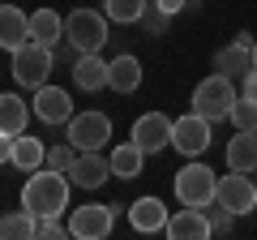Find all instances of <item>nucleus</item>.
Here are the masks:
<instances>
[{
  "label": "nucleus",
  "instance_id": "393cba45",
  "mask_svg": "<svg viewBox=\"0 0 257 240\" xmlns=\"http://www.w3.org/2000/svg\"><path fill=\"white\" fill-rule=\"evenodd\" d=\"M103 13L116 26H138L142 13H146V0H103Z\"/></svg>",
  "mask_w": 257,
  "mask_h": 240
},
{
  "label": "nucleus",
  "instance_id": "6ab92c4d",
  "mask_svg": "<svg viewBox=\"0 0 257 240\" xmlns=\"http://www.w3.org/2000/svg\"><path fill=\"white\" fill-rule=\"evenodd\" d=\"M248 69H253V47H244V43H236V39H231V43L223 47L219 56H214V73H223V77H231V82H236V77H244Z\"/></svg>",
  "mask_w": 257,
  "mask_h": 240
},
{
  "label": "nucleus",
  "instance_id": "2eb2a0df",
  "mask_svg": "<svg viewBox=\"0 0 257 240\" xmlns=\"http://www.w3.org/2000/svg\"><path fill=\"white\" fill-rule=\"evenodd\" d=\"M22 43H30V18L13 5H0V47L18 52Z\"/></svg>",
  "mask_w": 257,
  "mask_h": 240
},
{
  "label": "nucleus",
  "instance_id": "20e7f679",
  "mask_svg": "<svg viewBox=\"0 0 257 240\" xmlns=\"http://www.w3.org/2000/svg\"><path fill=\"white\" fill-rule=\"evenodd\" d=\"M64 39L77 47V52H103L107 43V13H94V9H73L64 18Z\"/></svg>",
  "mask_w": 257,
  "mask_h": 240
},
{
  "label": "nucleus",
  "instance_id": "f8f14e48",
  "mask_svg": "<svg viewBox=\"0 0 257 240\" xmlns=\"http://www.w3.org/2000/svg\"><path fill=\"white\" fill-rule=\"evenodd\" d=\"M163 231L172 240H206V236H214V231H210V214H206L202 206H184V210L167 214V227Z\"/></svg>",
  "mask_w": 257,
  "mask_h": 240
},
{
  "label": "nucleus",
  "instance_id": "a211bd4d",
  "mask_svg": "<svg viewBox=\"0 0 257 240\" xmlns=\"http://www.w3.org/2000/svg\"><path fill=\"white\" fill-rule=\"evenodd\" d=\"M107 86L116 94H133L142 86V60L138 56H116V60H111V69H107Z\"/></svg>",
  "mask_w": 257,
  "mask_h": 240
},
{
  "label": "nucleus",
  "instance_id": "9b49d317",
  "mask_svg": "<svg viewBox=\"0 0 257 240\" xmlns=\"http://www.w3.org/2000/svg\"><path fill=\"white\" fill-rule=\"evenodd\" d=\"M30 107H35V116L43 120V125H69V116H73V99H69V90H60V86H39Z\"/></svg>",
  "mask_w": 257,
  "mask_h": 240
},
{
  "label": "nucleus",
  "instance_id": "ddd939ff",
  "mask_svg": "<svg viewBox=\"0 0 257 240\" xmlns=\"http://www.w3.org/2000/svg\"><path fill=\"white\" fill-rule=\"evenodd\" d=\"M107 176H111V159H103L99 150H82L77 163L69 167V180H73L77 189H99Z\"/></svg>",
  "mask_w": 257,
  "mask_h": 240
},
{
  "label": "nucleus",
  "instance_id": "423d86ee",
  "mask_svg": "<svg viewBox=\"0 0 257 240\" xmlns=\"http://www.w3.org/2000/svg\"><path fill=\"white\" fill-rule=\"evenodd\" d=\"M116 210L120 206H103V202H86L69 214V236L77 240H107L116 227Z\"/></svg>",
  "mask_w": 257,
  "mask_h": 240
},
{
  "label": "nucleus",
  "instance_id": "6e6552de",
  "mask_svg": "<svg viewBox=\"0 0 257 240\" xmlns=\"http://www.w3.org/2000/svg\"><path fill=\"white\" fill-rule=\"evenodd\" d=\"M210 120L206 116H197V111H189V116H180V120H172V146L180 150V155H189V159H197L206 146H210Z\"/></svg>",
  "mask_w": 257,
  "mask_h": 240
},
{
  "label": "nucleus",
  "instance_id": "cd10ccee",
  "mask_svg": "<svg viewBox=\"0 0 257 240\" xmlns=\"http://www.w3.org/2000/svg\"><path fill=\"white\" fill-rule=\"evenodd\" d=\"M167 22H172V13H163L159 5H146V13H142V26H146L150 35H163Z\"/></svg>",
  "mask_w": 257,
  "mask_h": 240
},
{
  "label": "nucleus",
  "instance_id": "c85d7f7f",
  "mask_svg": "<svg viewBox=\"0 0 257 240\" xmlns=\"http://www.w3.org/2000/svg\"><path fill=\"white\" fill-rule=\"evenodd\" d=\"M206 214H210V231H214V236H227V231H231V219H236V214H231L227 206L214 202V210L206 206Z\"/></svg>",
  "mask_w": 257,
  "mask_h": 240
},
{
  "label": "nucleus",
  "instance_id": "f257e3e1",
  "mask_svg": "<svg viewBox=\"0 0 257 240\" xmlns=\"http://www.w3.org/2000/svg\"><path fill=\"white\" fill-rule=\"evenodd\" d=\"M69 176L56 172V167H39L30 172V180L22 185V206H26L35 219H60L69 210Z\"/></svg>",
  "mask_w": 257,
  "mask_h": 240
},
{
  "label": "nucleus",
  "instance_id": "4468645a",
  "mask_svg": "<svg viewBox=\"0 0 257 240\" xmlns=\"http://www.w3.org/2000/svg\"><path fill=\"white\" fill-rule=\"evenodd\" d=\"M107 69H111V60H103L99 52L77 56V65H73V82H77V90H86V94L107 90Z\"/></svg>",
  "mask_w": 257,
  "mask_h": 240
},
{
  "label": "nucleus",
  "instance_id": "473e14b6",
  "mask_svg": "<svg viewBox=\"0 0 257 240\" xmlns=\"http://www.w3.org/2000/svg\"><path fill=\"white\" fill-rule=\"evenodd\" d=\"M9 159H13V138L0 133V163H9Z\"/></svg>",
  "mask_w": 257,
  "mask_h": 240
},
{
  "label": "nucleus",
  "instance_id": "c756f323",
  "mask_svg": "<svg viewBox=\"0 0 257 240\" xmlns=\"http://www.w3.org/2000/svg\"><path fill=\"white\" fill-rule=\"evenodd\" d=\"M35 236L60 240V236H69V223H60V219H39V223H35Z\"/></svg>",
  "mask_w": 257,
  "mask_h": 240
},
{
  "label": "nucleus",
  "instance_id": "f3484780",
  "mask_svg": "<svg viewBox=\"0 0 257 240\" xmlns=\"http://www.w3.org/2000/svg\"><path fill=\"white\" fill-rule=\"evenodd\" d=\"M128 223H133V231H163L167 227V206L159 197H138L128 206Z\"/></svg>",
  "mask_w": 257,
  "mask_h": 240
},
{
  "label": "nucleus",
  "instance_id": "0eeeda50",
  "mask_svg": "<svg viewBox=\"0 0 257 240\" xmlns=\"http://www.w3.org/2000/svg\"><path fill=\"white\" fill-rule=\"evenodd\" d=\"M64 129H69V142L77 150H103L111 142V120L103 111H77V116H69Z\"/></svg>",
  "mask_w": 257,
  "mask_h": 240
},
{
  "label": "nucleus",
  "instance_id": "b1692460",
  "mask_svg": "<svg viewBox=\"0 0 257 240\" xmlns=\"http://www.w3.org/2000/svg\"><path fill=\"white\" fill-rule=\"evenodd\" d=\"M35 223L39 219L22 206V210H13V214L0 219V240H30V236H35Z\"/></svg>",
  "mask_w": 257,
  "mask_h": 240
},
{
  "label": "nucleus",
  "instance_id": "39448f33",
  "mask_svg": "<svg viewBox=\"0 0 257 240\" xmlns=\"http://www.w3.org/2000/svg\"><path fill=\"white\" fill-rule=\"evenodd\" d=\"M52 65H56V52L43 43H22L18 52H13V77H18V86H30V90H39V86H47V77H52Z\"/></svg>",
  "mask_w": 257,
  "mask_h": 240
},
{
  "label": "nucleus",
  "instance_id": "412c9836",
  "mask_svg": "<svg viewBox=\"0 0 257 240\" xmlns=\"http://www.w3.org/2000/svg\"><path fill=\"white\" fill-rule=\"evenodd\" d=\"M142 163H146V150H142L133 138L120 142V146H111V176L133 180V176H142Z\"/></svg>",
  "mask_w": 257,
  "mask_h": 240
},
{
  "label": "nucleus",
  "instance_id": "bb28decb",
  "mask_svg": "<svg viewBox=\"0 0 257 240\" xmlns=\"http://www.w3.org/2000/svg\"><path fill=\"white\" fill-rule=\"evenodd\" d=\"M231 125H236V129H257V103L240 94L236 107H231Z\"/></svg>",
  "mask_w": 257,
  "mask_h": 240
},
{
  "label": "nucleus",
  "instance_id": "4be33fe9",
  "mask_svg": "<svg viewBox=\"0 0 257 240\" xmlns=\"http://www.w3.org/2000/svg\"><path fill=\"white\" fill-rule=\"evenodd\" d=\"M30 116H35L30 103H22L18 94H0V133H9V138L26 133V120Z\"/></svg>",
  "mask_w": 257,
  "mask_h": 240
},
{
  "label": "nucleus",
  "instance_id": "f704fd0d",
  "mask_svg": "<svg viewBox=\"0 0 257 240\" xmlns=\"http://www.w3.org/2000/svg\"><path fill=\"white\" fill-rule=\"evenodd\" d=\"M197 5H202V0H189V9H197Z\"/></svg>",
  "mask_w": 257,
  "mask_h": 240
},
{
  "label": "nucleus",
  "instance_id": "1a4fd4ad",
  "mask_svg": "<svg viewBox=\"0 0 257 240\" xmlns=\"http://www.w3.org/2000/svg\"><path fill=\"white\" fill-rule=\"evenodd\" d=\"M214 202L227 206L231 214H248L257 206V185L248 180V172H231V176H219V193H214Z\"/></svg>",
  "mask_w": 257,
  "mask_h": 240
},
{
  "label": "nucleus",
  "instance_id": "5701e85b",
  "mask_svg": "<svg viewBox=\"0 0 257 240\" xmlns=\"http://www.w3.org/2000/svg\"><path fill=\"white\" fill-rule=\"evenodd\" d=\"M30 39L35 43H43V47H56L64 39V18L56 9H39V13H30Z\"/></svg>",
  "mask_w": 257,
  "mask_h": 240
},
{
  "label": "nucleus",
  "instance_id": "dca6fc26",
  "mask_svg": "<svg viewBox=\"0 0 257 240\" xmlns=\"http://www.w3.org/2000/svg\"><path fill=\"white\" fill-rule=\"evenodd\" d=\"M227 167L231 172H257V129H236V138L227 142Z\"/></svg>",
  "mask_w": 257,
  "mask_h": 240
},
{
  "label": "nucleus",
  "instance_id": "2f4dec72",
  "mask_svg": "<svg viewBox=\"0 0 257 240\" xmlns=\"http://www.w3.org/2000/svg\"><path fill=\"white\" fill-rule=\"evenodd\" d=\"M155 5H159L163 13H172V18H176L180 9H189V0H155Z\"/></svg>",
  "mask_w": 257,
  "mask_h": 240
},
{
  "label": "nucleus",
  "instance_id": "9d476101",
  "mask_svg": "<svg viewBox=\"0 0 257 240\" xmlns=\"http://www.w3.org/2000/svg\"><path fill=\"white\" fill-rule=\"evenodd\" d=\"M128 138L138 142L146 155H159V150L172 146V120H167L163 111H146V116L133 120V133H128Z\"/></svg>",
  "mask_w": 257,
  "mask_h": 240
},
{
  "label": "nucleus",
  "instance_id": "a878e982",
  "mask_svg": "<svg viewBox=\"0 0 257 240\" xmlns=\"http://www.w3.org/2000/svg\"><path fill=\"white\" fill-rule=\"evenodd\" d=\"M77 155H82V150H77L73 142L64 138L60 146H52V150H47V163H43V167H56V172H64V176H69V167L77 163Z\"/></svg>",
  "mask_w": 257,
  "mask_h": 240
},
{
  "label": "nucleus",
  "instance_id": "aec40b11",
  "mask_svg": "<svg viewBox=\"0 0 257 240\" xmlns=\"http://www.w3.org/2000/svg\"><path fill=\"white\" fill-rule=\"evenodd\" d=\"M18 172H39L47 163V150H43V138H30V133H18L13 138V159H9Z\"/></svg>",
  "mask_w": 257,
  "mask_h": 240
},
{
  "label": "nucleus",
  "instance_id": "7c9ffc66",
  "mask_svg": "<svg viewBox=\"0 0 257 240\" xmlns=\"http://www.w3.org/2000/svg\"><path fill=\"white\" fill-rule=\"evenodd\" d=\"M240 94H244V99H253V103H257V69H248V73L240 77Z\"/></svg>",
  "mask_w": 257,
  "mask_h": 240
},
{
  "label": "nucleus",
  "instance_id": "7ed1b4c3",
  "mask_svg": "<svg viewBox=\"0 0 257 240\" xmlns=\"http://www.w3.org/2000/svg\"><path fill=\"white\" fill-rule=\"evenodd\" d=\"M214 193H219V180H214V167L197 163L193 159L189 167H180L176 172V197H180V206H214Z\"/></svg>",
  "mask_w": 257,
  "mask_h": 240
},
{
  "label": "nucleus",
  "instance_id": "72a5a7b5",
  "mask_svg": "<svg viewBox=\"0 0 257 240\" xmlns=\"http://www.w3.org/2000/svg\"><path fill=\"white\" fill-rule=\"evenodd\" d=\"M253 69H257V39H253Z\"/></svg>",
  "mask_w": 257,
  "mask_h": 240
},
{
  "label": "nucleus",
  "instance_id": "f03ea898",
  "mask_svg": "<svg viewBox=\"0 0 257 240\" xmlns=\"http://www.w3.org/2000/svg\"><path fill=\"white\" fill-rule=\"evenodd\" d=\"M236 86H231V77L214 73L206 77V82H197V90H193V111L197 116H206L210 125H223V120H231V107H236Z\"/></svg>",
  "mask_w": 257,
  "mask_h": 240
}]
</instances>
